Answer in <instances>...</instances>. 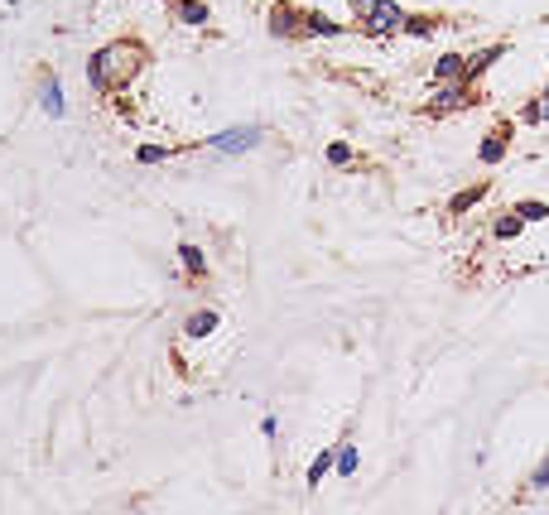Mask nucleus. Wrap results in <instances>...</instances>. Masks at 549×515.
<instances>
[{
  "instance_id": "aec40b11",
  "label": "nucleus",
  "mask_w": 549,
  "mask_h": 515,
  "mask_svg": "<svg viewBox=\"0 0 549 515\" xmlns=\"http://www.w3.org/2000/svg\"><path fill=\"white\" fill-rule=\"evenodd\" d=\"M323 160H328L333 169H347V164H352V145H347V140H333L328 149H323Z\"/></svg>"
},
{
  "instance_id": "f03ea898",
  "label": "nucleus",
  "mask_w": 549,
  "mask_h": 515,
  "mask_svg": "<svg viewBox=\"0 0 549 515\" xmlns=\"http://www.w3.org/2000/svg\"><path fill=\"white\" fill-rule=\"evenodd\" d=\"M468 107H477V88H468V82H449V88H439L424 101V116L429 121H443V116H458Z\"/></svg>"
},
{
  "instance_id": "6e6552de",
  "label": "nucleus",
  "mask_w": 549,
  "mask_h": 515,
  "mask_svg": "<svg viewBox=\"0 0 549 515\" xmlns=\"http://www.w3.org/2000/svg\"><path fill=\"white\" fill-rule=\"evenodd\" d=\"M39 107L54 116V121H63V116H67V97H63L58 73H44V77H39Z\"/></svg>"
},
{
  "instance_id": "a211bd4d",
  "label": "nucleus",
  "mask_w": 549,
  "mask_h": 515,
  "mask_svg": "<svg viewBox=\"0 0 549 515\" xmlns=\"http://www.w3.org/2000/svg\"><path fill=\"white\" fill-rule=\"evenodd\" d=\"M434 29H439V15H409V10H405V29H400V34H415V39H429Z\"/></svg>"
},
{
  "instance_id": "5701e85b",
  "label": "nucleus",
  "mask_w": 549,
  "mask_h": 515,
  "mask_svg": "<svg viewBox=\"0 0 549 515\" xmlns=\"http://www.w3.org/2000/svg\"><path fill=\"white\" fill-rule=\"evenodd\" d=\"M521 121H525V126H540V97H535V101H525V107H521Z\"/></svg>"
},
{
  "instance_id": "393cba45",
  "label": "nucleus",
  "mask_w": 549,
  "mask_h": 515,
  "mask_svg": "<svg viewBox=\"0 0 549 515\" xmlns=\"http://www.w3.org/2000/svg\"><path fill=\"white\" fill-rule=\"evenodd\" d=\"M540 126H549V92L540 97Z\"/></svg>"
},
{
  "instance_id": "dca6fc26",
  "label": "nucleus",
  "mask_w": 549,
  "mask_h": 515,
  "mask_svg": "<svg viewBox=\"0 0 549 515\" xmlns=\"http://www.w3.org/2000/svg\"><path fill=\"white\" fill-rule=\"evenodd\" d=\"M521 232H525V221H521V212H502V217L492 221V236H496V242H516Z\"/></svg>"
},
{
  "instance_id": "9b49d317",
  "label": "nucleus",
  "mask_w": 549,
  "mask_h": 515,
  "mask_svg": "<svg viewBox=\"0 0 549 515\" xmlns=\"http://www.w3.org/2000/svg\"><path fill=\"white\" fill-rule=\"evenodd\" d=\"M462 73H468V58H462V54H439L434 58V82H439V88L462 82Z\"/></svg>"
},
{
  "instance_id": "ddd939ff",
  "label": "nucleus",
  "mask_w": 549,
  "mask_h": 515,
  "mask_svg": "<svg viewBox=\"0 0 549 515\" xmlns=\"http://www.w3.org/2000/svg\"><path fill=\"white\" fill-rule=\"evenodd\" d=\"M482 198H487V183H472V188H462V193H453V198H449V221L468 217Z\"/></svg>"
},
{
  "instance_id": "4468645a",
  "label": "nucleus",
  "mask_w": 549,
  "mask_h": 515,
  "mask_svg": "<svg viewBox=\"0 0 549 515\" xmlns=\"http://www.w3.org/2000/svg\"><path fill=\"white\" fill-rule=\"evenodd\" d=\"M333 468H337V448H318V458L308 462V477H304L308 491H318V487H323V477H328Z\"/></svg>"
},
{
  "instance_id": "4be33fe9",
  "label": "nucleus",
  "mask_w": 549,
  "mask_h": 515,
  "mask_svg": "<svg viewBox=\"0 0 549 515\" xmlns=\"http://www.w3.org/2000/svg\"><path fill=\"white\" fill-rule=\"evenodd\" d=\"M525 487H530V491H549V458L540 462L535 472H530V482H525Z\"/></svg>"
},
{
  "instance_id": "f257e3e1",
  "label": "nucleus",
  "mask_w": 549,
  "mask_h": 515,
  "mask_svg": "<svg viewBox=\"0 0 549 515\" xmlns=\"http://www.w3.org/2000/svg\"><path fill=\"white\" fill-rule=\"evenodd\" d=\"M101 54H107L111 88H121V82L140 77V67L150 63V48H145L140 39H116V44H107V48H101Z\"/></svg>"
},
{
  "instance_id": "f8f14e48",
  "label": "nucleus",
  "mask_w": 549,
  "mask_h": 515,
  "mask_svg": "<svg viewBox=\"0 0 549 515\" xmlns=\"http://www.w3.org/2000/svg\"><path fill=\"white\" fill-rule=\"evenodd\" d=\"M304 34H314V39H337V34H347V25L333 20V15H323V10H308Z\"/></svg>"
},
{
  "instance_id": "a878e982",
  "label": "nucleus",
  "mask_w": 549,
  "mask_h": 515,
  "mask_svg": "<svg viewBox=\"0 0 549 515\" xmlns=\"http://www.w3.org/2000/svg\"><path fill=\"white\" fill-rule=\"evenodd\" d=\"M544 92H549V82H544Z\"/></svg>"
},
{
  "instance_id": "1a4fd4ad",
  "label": "nucleus",
  "mask_w": 549,
  "mask_h": 515,
  "mask_svg": "<svg viewBox=\"0 0 549 515\" xmlns=\"http://www.w3.org/2000/svg\"><path fill=\"white\" fill-rule=\"evenodd\" d=\"M179 270L188 274V280H208V274H212V261H208V251H202V246L179 242Z\"/></svg>"
},
{
  "instance_id": "f3484780",
  "label": "nucleus",
  "mask_w": 549,
  "mask_h": 515,
  "mask_svg": "<svg viewBox=\"0 0 549 515\" xmlns=\"http://www.w3.org/2000/svg\"><path fill=\"white\" fill-rule=\"evenodd\" d=\"M88 82H92L97 92H111V73H107V54H101V48L88 58Z\"/></svg>"
},
{
  "instance_id": "0eeeda50",
  "label": "nucleus",
  "mask_w": 549,
  "mask_h": 515,
  "mask_svg": "<svg viewBox=\"0 0 549 515\" xmlns=\"http://www.w3.org/2000/svg\"><path fill=\"white\" fill-rule=\"evenodd\" d=\"M506 54H511L506 44H492V48H482V54H472V58H468V73H462V82H468V88H477V82H482Z\"/></svg>"
},
{
  "instance_id": "2eb2a0df",
  "label": "nucleus",
  "mask_w": 549,
  "mask_h": 515,
  "mask_svg": "<svg viewBox=\"0 0 549 515\" xmlns=\"http://www.w3.org/2000/svg\"><path fill=\"white\" fill-rule=\"evenodd\" d=\"M174 10H179V20H183V25H193V29H202V25L212 20V10L202 5V0H174Z\"/></svg>"
},
{
  "instance_id": "20e7f679",
  "label": "nucleus",
  "mask_w": 549,
  "mask_h": 515,
  "mask_svg": "<svg viewBox=\"0 0 549 515\" xmlns=\"http://www.w3.org/2000/svg\"><path fill=\"white\" fill-rule=\"evenodd\" d=\"M362 29L367 34H400L405 29V10L396 0H376L371 10H362Z\"/></svg>"
},
{
  "instance_id": "39448f33",
  "label": "nucleus",
  "mask_w": 549,
  "mask_h": 515,
  "mask_svg": "<svg viewBox=\"0 0 549 515\" xmlns=\"http://www.w3.org/2000/svg\"><path fill=\"white\" fill-rule=\"evenodd\" d=\"M511 135H516V121H496V126L482 135V145H477V160H482L487 169L502 164L506 154H511Z\"/></svg>"
},
{
  "instance_id": "423d86ee",
  "label": "nucleus",
  "mask_w": 549,
  "mask_h": 515,
  "mask_svg": "<svg viewBox=\"0 0 549 515\" xmlns=\"http://www.w3.org/2000/svg\"><path fill=\"white\" fill-rule=\"evenodd\" d=\"M304 20H308V10H295L289 0H274V5H270V34H274V39H299Z\"/></svg>"
},
{
  "instance_id": "412c9836",
  "label": "nucleus",
  "mask_w": 549,
  "mask_h": 515,
  "mask_svg": "<svg viewBox=\"0 0 549 515\" xmlns=\"http://www.w3.org/2000/svg\"><path fill=\"white\" fill-rule=\"evenodd\" d=\"M357 462H362V458H357L352 443H337V477H352V472H357Z\"/></svg>"
},
{
  "instance_id": "b1692460",
  "label": "nucleus",
  "mask_w": 549,
  "mask_h": 515,
  "mask_svg": "<svg viewBox=\"0 0 549 515\" xmlns=\"http://www.w3.org/2000/svg\"><path fill=\"white\" fill-rule=\"evenodd\" d=\"M261 434H265V438H274V434H280V419L265 415V419H261Z\"/></svg>"
},
{
  "instance_id": "6ab92c4d",
  "label": "nucleus",
  "mask_w": 549,
  "mask_h": 515,
  "mask_svg": "<svg viewBox=\"0 0 549 515\" xmlns=\"http://www.w3.org/2000/svg\"><path fill=\"white\" fill-rule=\"evenodd\" d=\"M511 212H521V221H549V202H540V198H521Z\"/></svg>"
},
{
  "instance_id": "9d476101",
  "label": "nucleus",
  "mask_w": 549,
  "mask_h": 515,
  "mask_svg": "<svg viewBox=\"0 0 549 515\" xmlns=\"http://www.w3.org/2000/svg\"><path fill=\"white\" fill-rule=\"evenodd\" d=\"M217 323H222V314H217V308H193V314L183 318V337L202 342V337H212V333H217Z\"/></svg>"
},
{
  "instance_id": "7ed1b4c3",
  "label": "nucleus",
  "mask_w": 549,
  "mask_h": 515,
  "mask_svg": "<svg viewBox=\"0 0 549 515\" xmlns=\"http://www.w3.org/2000/svg\"><path fill=\"white\" fill-rule=\"evenodd\" d=\"M265 140V130L261 126H227V130H217V135H208V149H217V154H246V149H255Z\"/></svg>"
}]
</instances>
